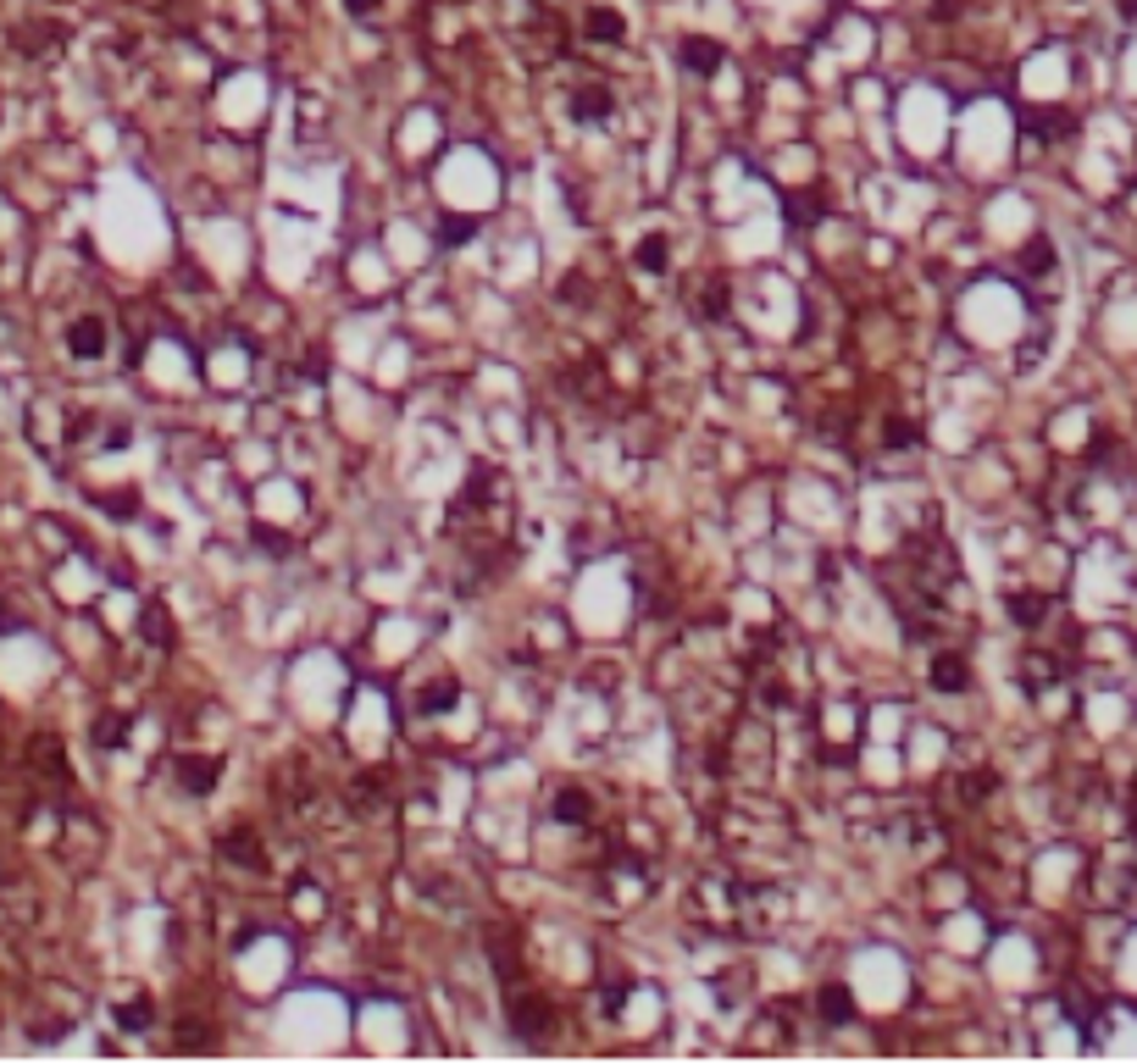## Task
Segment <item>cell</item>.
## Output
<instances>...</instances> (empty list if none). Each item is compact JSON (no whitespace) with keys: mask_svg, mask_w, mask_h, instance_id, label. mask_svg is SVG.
Segmentation results:
<instances>
[{"mask_svg":"<svg viewBox=\"0 0 1137 1064\" xmlns=\"http://www.w3.org/2000/svg\"><path fill=\"white\" fill-rule=\"evenodd\" d=\"M178 782H184V793H195V799H205L212 787L222 782V754H178Z\"/></svg>","mask_w":1137,"mask_h":1064,"instance_id":"obj_1","label":"cell"},{"mask_svg":"<svg viewBox=\"0 0 1137 1064\" xmlns=\"http://www.w3.org/2000/svg\"><path fill=\"white\" fill-rule=\"evenodd\" d=\"M550 1020H555V1014H550V1004H544L538 992L510 998V1026H517L527 1042H544V1037H550Z\"/></svg>","mask_w":1137,"mask_h":1064,"instance_id":"obj_2","label":"cell"},{"mask_svg":"<svg viewBox=\"0 0 1137 1064\" xmlns=\"http://www.w3.org/2000/svg\"><path fill=\"white\" fill-rule=\"evenodd\" d=\"M67 355L73 361H101L106 355V321L101 316H73L67 321Z\"/></svg>","mask_w":1137,"mask_h":1064,"instance_id":"obj_3","label":"cell"},{"mask_svg":"<svg viewBox=\"0 0 1137 1064\" xmlns=\"http://www.w3.org/2000/svg\"><path fill=\"white\" fill-rule=\"evenodd\" d=\"M677 61H683L688 73L711 78L716 67H722V45H716V39H704V34H688V39L677 45Z\"/></svg>","mask_w":1137,"mask_h":1064,"instance_id":"obj_4","label":"cell"},{"mask_svg":"<svg viewBox=\"0 0 1137 1064\" xmlns=\"http://www.w3.org/2000/svg\"><path fill=\"white\" fill-rule=\"evenodd\" d=\"M222 860H233L239 870H267V848H261V837H255V832L239 827V832L222 837Z\"/></svg>","mask_w":1137,"mask_h":1064,"instance_id":"obj_5","label":"cell"},{"mask_svg":"<svg viewBox=\"0 0 1137 1064\" xmlns=\"http://www.w3.org/2000/svg\"><path fill=\"white\" fill-rule=\"evenodd\" d=\"M815 1014H822L827 1026H849L855 1020V992H849L843 981H827V987L815 992Z\"/></svg>","mask_w":1137,"mask_h":1064,"instance_id":"obj_6","label":"cell"},{"mask_svg":"<svg viewBox=\"0 0 1137 1064\" xmlns=\"http://www.w3.org/2000/svg\"><path fill=\"white\" fill-rule=\"evenodd\" d=\"M611 89H600V84H588V89H578L572 94V122H611Z\"/></svg>","mask_w":1137,"mask_h":1064,"instance_id":"obj_7","label":"cell"},{"mask_svg":"<svg viewBox=\"0 0 1137 1064\" xmlns=\"http://www.w3.org/2000/svg\"><path fill=\"white\" fill-rule=\"evenodd\" d=\"M583 28H588V39H594V45H621V39H628V18H621L616 6H594Z\"/></svg>","mask_w":1137,"mask_h":1064,"instance_id":"obj_8","label":"cell"},{"mask_svg":"<svg viewBox=\"0 0 1137 1064\" xmlns=\"http://www.w3.org/2000/svg\"><path fill=\"white\" fill-rule=\"evenodd\" d=\"M455 699H461V682L455 676H439V682H427L422 693H416V709H422V716H450Z\"/></svg>","mask_w":1137,"mask_h":1064,"instance_id":"obj_9","label":"cell"},{"mask_svg":"<svg viewBox=\"0 0 1137 1064\" xmlns=\"http://www.w3.org/2000/svg\"><path fill=\"white\" fill-rule=\"evenodd\" d=\"M550 810H555L560 827H583V820L594 815V804H588L583 787H555V804H550Z\"/></svg>","mask_w":1137,"mask_h":1064,"instance_id":"obj_10","label":"cell"},{"mask_svg":"<svg viewBox=\"0 0 1137 1064\" xmlns=\"http://www.w3.org/2000/svg\"><path fill=\"white\" fill-rule=\"evenodd\" d=\"M933 688L938 693H966L971 688V666L960 654H938L933 660Z\"/></svg>","mask_w":1137,"mask_h":1064,"instance_id":"obj_11","label":"cell"},{"mask_svg":"<svg viewBox=\"0 0 1137 1064\" xmlns=\"http://www.w3.org/2000/svg\"><path fill=\"white\" fill-rule=\"evenodd\" d=\"M633 261H638V272H649V278H661V272H671V245H666L661 233H649V239H638Z\"/></svg>","mask_w":1137,"mask_h":1064,"instance_id":"obj_12","label":"cell"},{"mask_svg":"<svg viewBox=\"0 0 1137 1064\" xmlns=\"http://www.w3.org/2000/svg\"><path fill=\"white\" fill-rule=\"evenodd\" d=\"M128 732H134V721H128L122 709H106V716L94 721V744H101V749H122Z\"/></svg>","mask_w":1137,"mask_h":1064,"instance_id":"obj_13","label":"cell"},{"mask_svg":"<svg viewBox=\"0 0 1137 1064\" xmlns=\"http://www.w3.org/2000/svg\"><path fill=\"white\" fill-rule=\"evenodd\" d=\"M1004 610L1016 616V626H1037V621L1049 616V599H1044V593H1010V599H1004Z\"/></svg>","mask_w":1137,"mask_h":1064,"instance_id":"obj_14","label":"cell"},{"mask_svg":"<svg viewBox=\"0 0 1137 1064\" xmlns=\"http://www.w3.org/2000/svg\"><path fill=\"white\" fill-rule=\"evenodd\" d=\"M117 1026H122V1031H150V1026H156L150 998H128V1004H117Z\"/></svg>","mask_w":1137,"mask_h":1064,"instance_id":"obj_15","label":"cell"},{"mask_svg":"<svg viewBox=\"0 0 1137 1064\" xmlns=\"http://www.w3.org/2000/svg\"><path fill=\"white\" fill-rule=\"evenodd\" d=\"M1021 267H1027V278H1049L1060 261H1054V245H1049V239H1032L1027 255H1021Z\"/></svg>","mask_w":1137,"mask_h":1064,"instance_id":"obj_16","label":"cell"},{"mask_svg":"<svg viewBox=\"0 0 1137 1064\" xmlns=\"http://www.w3.org/2000/svg\"><path fill=\"white\" fill-rule=\"evenodd\" d=\"M45 39H61V28H51V23H39V28H18V51H23V56H45V51H51Z\"/></svg>","mask_w":1137,"mask_h":1064,"instance_id":"obj_17","label":"cell"},{"mask_svg":"<svg viewBox=\"0 0 1137 1064\" xmlns=\"http://www.w3.org/2000/svg\"><path fill=\"white\" fill-rule=\"evenodd\" d=\"M145 638L156 643V649H167V643H172V621H167V610H156V605L145 610Z\"/></svg>","mask_w":1137,"mask_h":1064,"instance_id":"obj_18","label":"cell"},{"mask_svg":"<svg viewBox=\"0 0 1137 1064\" xmlns=\"http://www.w3.org/2000/svg\"><path fill=\"white\" fill-rule=\"evenodd\" d=\"M94 505L111 510V515H134V510H139V494H134V488H122V494H94Z\"/></svg>","mask_w":1137,"mask_h":1064,"instance_id":"obj_19","label":"cell"},{"mask_svg":"<svg viewBox=\"0 0 1137 1064\" xmlns=\"http://www.w3.org/2000/svg\"><path fill=\"white\" fill-rule=\"evenodd\" d=\"M888 444H893V449H916V444H921V427L893 416V422H888Z\"/></svg>","mask_w":1137,"mask_h":1064,"instance_id":"obj_20","label":"cell"},{"mask_svg":"<svg viewBox=\"0 0 1137 1064\" xmlns=\"http://www.w3.org/2000/svg\"><path fill=\"white\" fill-rule=\"evenodd\" d=\"M727 316V283H711L704 288V321H722Z\"/></svg>","mask_w":1137,"mask_h":1064,"instance_id":"obj_21","label":"cell"},{"mask_svg":"<svg viewBox=\"0 0 1137 1064\" xmlns=\"http://www.w3.org/2000/svg\"><path fill=\"white\" fill-rule=\"evenodd\" d=\"M472 233H477V222H467V217H450V222L439 228V239H444V245H467Z\"/></svg>","mask_w":1137,"mask_h":1064,"instance_id":"obj_22","label":"cell"},{"mask_svg":"<svg viewBox=\"0 0 1137 1064\" xmlns=\"http://www.w3.org/2000/svg\"><path fill=\"white\" fill-rule=\"evenodd\" d=\"M344 11H350V18H372L378 0H344Z\"/></svg>","mask_w":1137,"mask_h":1064,"instance_id":"obj_23","label":"cell"}]
</instances>
